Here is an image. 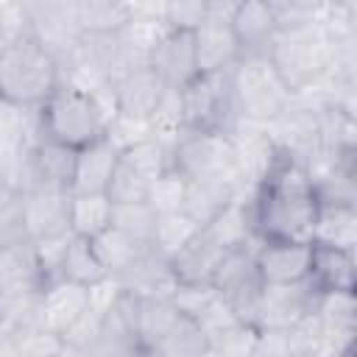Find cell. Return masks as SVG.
Returning a JSON list of instances; mask_svg holds the SVG:
<instances>
[{
  "label": "cell",
  "instance_id": "2e32d148",
  "mask_svg": "<svg viewBox=\"0 0 357 357\" xmlns=\"http://www.w3.org/2000/svg\"><path fill=\"white\" fill-rule=\"evenodd\" d=\"M254 262L262 284H293L310 273V243L259 240L254 245Z\"/></svg>",
  "mask_w": 357,
  "mask_h": 357
},
{
  "label": "cell",
  "instance_id": "8fae6325",
  "mask_svg": "<svg viewBox=\"0 0 357 357\" xmlns=\"http://www.w3.org/2000/svg\"><path fill=\"white\" fill-rule=\"evenodd\" d=\"M321 293L304 279L293 284H262L257 329H293L315 312Z\"/></svg>",
  "mask_w": 357,
  "mask_h": 357
},
{
  "label": "cell",
  "instance_id": "836d02e7",
  "mask_svg": "<svg viewBox=\"0 0 357 357\" xmlns=\"http://www.w3.org/2000/svg\"><path fill=\"white\" fill-rule=\"evenodd\" d=\"M8 42V31H6V20H3V8H0V47Z\"/></svg>",
  "mask_w": 357,
  "mask_h": 357
},
{
  "label": "cell",
  "instance_id": "5bb4252c",
  "mask_svg": "<svg viewBox=\"0 0 357 357\" xmlns=\"http://www.w3.org/2000/svg\"><path fill=\"white\" fill-rule=\"evenodd\" d=\"M89 307V287L73 282H50L39 293V326L42 332L64 340V335L84 318Z\"/></svg>",
  "mask_w": 357,
  "mask_h": 357
},
{
  "label": "cell",
  "instance_id": "1f68e13d",
  "mask_svg": "<svg viewBox=\"0 0 357 357\" xmlns=\"http://www.w3.org/2000/svg\"><path fill=\"white\" fill-rule=\"evenodd\" d=\"M184 190H187V181L184 176H178L173 167H167L151 187V195H148V204L159 212V215H170V212H181V204H184Z\"/></svg>",
  "mask_w": 357,
  "mask_h": 357
},
{
  "label": "cell",
  "instance_id": "7c38bea8",
  "mask_svg": "<svg viewBox=\"0 0 357 357\" xmlns=\"http://www.w3.org/2000/svg\"><path fill=\"white\" fill-rule=\"evenodd\" d=\"M170 95L167 84L153 73V67H131L126 70L114 84H112V100H114V114L151 123V117L159 112L165 98Z\"/></svg>",
  "mask_w": 357,
  "mask_h": 357
},
{
  "label": "cell",
  "instance_id": "ba28073f",
  "mask_svg": "<svg viewBox=\"0 0 357 357\" xmlns=\"http://www.w3.org/2000/svg\"><path fill=\"white\" fill-rule=\"evenodd\" d=\"M39 134L36 109L0 100V184L22 192L28 187V165Z\"/></svg>",
  "mask_w": 357,
  "mask_h": 357
},
{
  "label": "cell",
  "instance_id": "d6a6232c",
  "mask_svg": "<svg viewBox=\"0 0 357 357\" xmlns=\"http://www.w3.org/2000/svg\"><path fill=\"white\" fill-rule=\"evenodd\" d=\"M209 11V3H167L162 11V22L170 31H195Z\"/></svg>",
  "mask_w": 357,
  "mask_h": 357
},
{
  "label": "cell",
  "instance_id": "603a6c76",
  "mask_svg": "<svg viewBox=\"0 0 357 357\" xmlns=\"http://www.w3.org/2000/svg\"><path fill=\"white\" fill-rule=\"evenodd\" d=\"M357 240V212L351 201H332L318 195V215L312 229V243L337 245L354 251Z\"/></svg>",
  "mask_w": 357,
  "mask_h": 357
},
{
  "label": "cell",
  "instance_id": "5b68a950",
  "mask_svg": "<svg viewBox=\"0 0 357 357\" xmlns=\"http://www.w3.org/2000/svg\"><path fill=\"white\" fill-rule=\"evenodd\" d=\"M229 81L240 123L245 126H271L293 103V92L276 75L268 56H240L229 70Z\"/></svg>",
  "mask_w": 357,
  "mask_h": 357
},
{
  "label": "cell",
  "instance_id": "484cf974",
  "mask_svg": "<svg viewBox=\"0 0 357 357\" xmlns=\"http://www.w3.org/2000/svg\"><path fill=\"white\" fill-rule=\"evenodd\" d=\"M206 351H209V340L204 329L178 310L176 321L148 349V357H206Z\"/></svg>",
  "mask_w": 357,
  "mask_h": 357
},
{
  "label": "cell",
  "instance_id": "3957f363",
  "mask_svg": "<svg viewBox=\"0 0 357 357\" xmlns=\"http://www.w3.org/2000/svg\"><path fill=\"white\" fill-rule=\"evenodd\" d=\"M61 84L59 61L28 33L0 47V100L39 109Z\"/></svg>",
  "mask_w": 357,
  "mask_h": 357
},
{
  "label": "cell",
  "instance_id": "9a60e30c",
  "mask_svg": "<svg viewBox=\"0 0 357 357\" xmlns=\"http://www.w3.org/2000/svg\"><path fill=\"white\" fill-rule=\"evenodd\" d=\"M148 67L167 84L170 92H178L198 75V61H195V42L192 31H165L159 42L151 50Z\"/></svg>",
  "mask_w": 357,
  "mask_h": 357
},
{
  "label": "cell",
  "instance_id": "7a4b0ae2",
  "mask_svg": "<svg viewBox=\"0 0 357 357\" xmlns=\"http://www.w3.org/2000/svg\"><path fill=\"white\" fill-rule=\"evenodd\" d=\"M114 112L92 92L59 84L56 92L36 109L42 139L59 142L70 151H81L106 139Z\"/></svg>",
  "mask_w": 357,
  "mask_h": 357
},
{
  "label": "cell",
  "instance_id": "83f0119b",
  "mask_svg": "<svg viewBox=\"0 0 357 357\" xmlns=\"http://www.w3.org/2000/svg\"><path fill=\"white\" fill-rule=\"evenodd\" d=\"M112 201L106 192L92 195H70V231L75 237L95 240L100 231L112 226Z\"/></svg>",
  "mask_w": 357,
  "mask_h": 357
},
{
  "label": "cell",
  "instance_id": "e0dca14e",
  "mask_svg": "<svg viewBox=\"0 0 357 357\" xmlns=\"http://www.w3.org/2000/svg\"><path fill=\"white\" fill-rule=\"evenodd\" d=\"M45 287L36 245L31 240H17L0 245V298L14 301Z\"/></svg>",
  "mask_w": 357,
  "mask_h": 357
},
{
  "label": "cell",
  "instance_id": "4fadbf2b",
  "mask_svg": "<svg viewBox=\"0 0 357 357\" xmlns=\"http://www.w3.org/2000/svg\"><path fill=\"white\" fill-rule=\"evenodd\" d=\"M70 195L73 192L47 190V187L22 190V226L31 243L73 234L70 231Z\"/></svg>",
  "mask_w": 357,
  "mask_h": 357
},
{
  "label": "cell",
  "instance_id": "8992f818",
  "mask_svg": "<svg viewBox=\"0 0 357 357\" xmlns=\"http://www.w3.org/2000/svg\"><path fill=\"white\" fill-rule=\"evenodd\" d=\"M181 131L231 137L243 123L234 106L229 73H198L187 86L176 92Z\"/></svg>",
  "mask_w": 357,
  "mask_h": 357
},
{
  "label": "cell",
  "instance_id": "9c48e42d",
  "mask_svg": "<svg viewBox=\"0 0 357 357\" xmlns=\"http://www.w3.org/2000/svg\"><path fill=\"white\" fill-rule=\"evenodd\" d=\"M231 6L234 3H209L204 22L192 31L198 73H229L240 61V47L229 22Z\"/></svg>",
  "mask_w": 357,
  "mask_h": 357
},
{
  "label": "cell",
  "instance_id": "6da1fadb",
  "mask_svg": "<svg viewBox=\"0 0 357 357\" xmlns=\"http://www.w3.org/2000/svg\"><path fill=\"white\" fill-rule=\"evenodd\" d=\"M248 209L259 240L312 243L318 190L298 162L279 153L271 173L254 187Z\"/></svg>",
  "mask_w": 357,
  "mask_h": 357
},
{
  "label": "cell",
  "instance_id": "30bf717a",
  "mask_svg": "<svg viewBox=\"0 0 357 357\" xmlns=\"http://www.w3.org/2000/svg\"><path fill=\"white\" fill-rule=\"evenodd\" d=\"M28 36L36 39L56 61L73 53L84 31L78 25L75 3H25Z\"/></svg>",
  "mask_w": 357,
  "mask_h": 357
},
{
  "label": "cell",
  "instance_id": "d6986e66",
  "mask_svg": "<svg viewBox=\"0 0 357 357\" xmlns=\"http://www.w3.org/2000/svg\"><path fill=\"white\" fill-rule=\"evenodd\" d=\"M307 282L321 293H354V251L310 243Z\"/></svg>",
  "mask_w": 357,
  "mask_h": 357
},
{
  "label": "cell",
  "instance_id": "44dd1931",
  "mask_svg": "<svg viewBox=\"0 0 357 357\" xmlns=\"http://www.w3.org/2000/svg\"><path fill=\"white\" fill-rule=\"evenodd\" d=\"M73 173H75V151L50 139L36 142L28 165V187L73 192Z\"/></svg>",
  "mask_w": 357,
  "mask_h": 357
},
{
  "label": "cell",
  "instance_id": "4316f807",
  "mask_svg": "<svg viewBox=\"0 0 357 357\" xmlns=\"http://www.w3.org/2000/svg\"><path fill=\"white\" fill-rule=\"evenodd\" d=\"M59 279L81 284V287H95L103 279H109L106 268L100 265L92 240L86 237H75L70 234L67 245H64V257H61V268H59Z\"/></svg>",
  "mask_w": 357,
  "mask_h": 357
},
{
  "label": "cell",
  "instance_id": "ac0fdd59",
  "mask_svg": "<svg viewBox=\"0 0 357 357\" xmlns=\"http://www.w3.org/2000/svg\"><path fill=\"white\" fill-rule=\"evenodd\" d=\"M229 22H231V33L237 39L240 56H268L279 33L271 3H259V0L234 3Z\"/></svg>",
  "mask_w": 357,
  "mask_h": 357
},
{
  "label": "cell",
  "instance_id": "52a82bcc",
  "mask_svg": "<svg viewBox=\"0 0 357 357\" xmlns=\"http://www.w3.org/2000/svg\"><path fill=\"white\" fill-rule=\"evenodd\" d=\"M170 167L187 181H223L243 190L231 137L181 131L170 145Z\"/></svg>",
  "mask_w": 357,
  "mask_h": 357
},
{
  "label": "cell",
  "instance_id": "e575fe53",
  "mask_svg": "<svg viewBox=\"0 0 357 357\" xmlns=\"http://www.w3.org/2000/svg\"><path fill=\"white\" fill-rule=\"evenodd\" d=\"M134 357H148V354H145V351H139V354H134Z\"/></svg>",
  "mask_w": 357,
  "mask_h": 357
},
{
  "label": "cell",
  "instance_id": "cb8c5ba5",
  "mask_svg": "<svg viewBox=\"0 0 357 357\" xmlns=\"http://www.w3.org/2000/svg\"><path fill=\"white\" fill-rule=\"evenodd\" d=\"M184 181H187V178H184ZM240 192H243V190H237V187H231V184H223V181H187L181 212L204 229V226H209L231 201H237Z\"/></svg>",
  "mask_w": 357,
  "mask_h": 357
},
{
  "label": "cell",
  "instance_id": "277c9868",
  "mask_svg": "<svg viewBox=\"0 0 357 357\" xmlns=\"http://www.w3.org/2000/svg\"><path fill=\"white\" fill-rule=\"evenodd\" d=\"M335 59H337L335 39L324 28V20L312 25L279 31L268 50V61L273 64L284 86L293 92V98L312 89L335 67Z\"/></svg>",
  "mask_w": 357,
  "mask_h": 357
},
{
  "label": "cell",
  "instance_id": "7402d4cb",
  "mask_svg": "<svg viewBox=\"0 0 357 357\" xmlns=\"http://www.w3.org/2000/svg\"><path fill=\"white\" fill-rule=\"evenodd\" d=\"M120 151L109 142L100 139L95 145H86L75 151V173H73V192L75 195H92V192H106L112 173L117 167Z\"/></svg>",
  "mask_w": 357,
  "mask_h": 357
},
{
  "label": "cell",
  "instance_id": "4dcf8cb0",
  "mask_svg": "<svg viewBox=\"0 0 357 357\" xmlns=\"http://www.w3.org/2000/svg\"><path fill=\"white\" fill-rule=\"evenodd\" d=\"M156 223H159V212L148 204V201H137V204H114L112 206V226L120 229L123 234L148 243L156 234Z\"/></svg>",
  "mask_w": 357,
  "mask_h": 357
},
{
  "label": "cell",
  "instance_id": "f546056e",
  "mask_svg": "<svg viewBox=\"0 0 357 357\" xmlns=\"http://www.w3.org/2000/svg\"><path fill=\"white\" fill-rule=\"evenodd\" d=\"M198 231H201V226L195 220H190L184 212L159 215V223H156V234L151 240V248H153V254H159L162 259L170 262Z\"/></svg>",
  "mask_w": 357,
  "mask_h": 357
},
{
  "label": "cell",
  "instance_id": "f1b7e54d",
  "mask_svg": "<svg viewBox=\"0 0 357 357\" xmlns=\"http://www.w3.org/2000/svg\"><path fill=\"white\" fill-rule=\"evenodd\" d=\"M78 25L84 33H117L131 20V6L126 3H109V0H89L75 3Z\"/></svg>",
  "mask_w": 357,
  "mask_h": 357
},
{
  "label": "cell",
  "instance_id": "d4e9b609",
  "mask_svg": "<svg viewBox=\"0 0 357 357\" xmlns=\"http://www.w3.org/2000/svg\"><path fill=\"white\" fill-rule=\"evenodd\" d=\"M92 245H95V254H98L100 265L106 268V273H109L112 279H117V276H123L126 271H131V268L151 251L148 243H139V240L123 234V231L114 229V226H109L106 231H100V234L92 240Z\"/></svg>",
  "mask_w": 357,
  "mask_h": 357
},
{
  "label": "cell",
  "instance_id": "ffe728a7",
  "mask_svg": "<svg viewBox=\"0 0 357 357\" xmlns=\"http://www.w3.org/2000/svg\"><path fill=\"white\" fill-rule=\"evenodd\" d=\"M229 248L223 243H218L206 229H201L173 259H170V271L176 284H209L215 268L220 265L223 254Z\"/></svg>",
  "mask_w": 357,
  "mask_h": 357
}]
</instances>
